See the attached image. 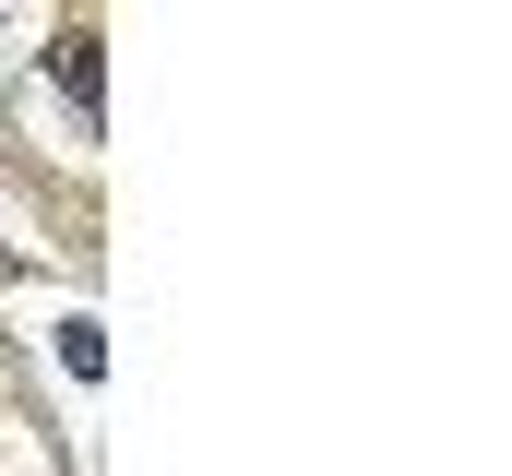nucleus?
<instances>
[{"mask_svg":"<svg viewBox=\"0 0 512 476\" xmlns=\"http://www.w3.org/2000/svg\"><path fill=\"white\" fill-rule=\"evenodd\" d=\"M48 72L72 84V108H84V119L108 108V60H96V24H72V36H48Z\"/></svg>","mask_w":512,"mask_h":476,"instance_id":"f257e3e1","label":"nucleus"}]
</instances>
